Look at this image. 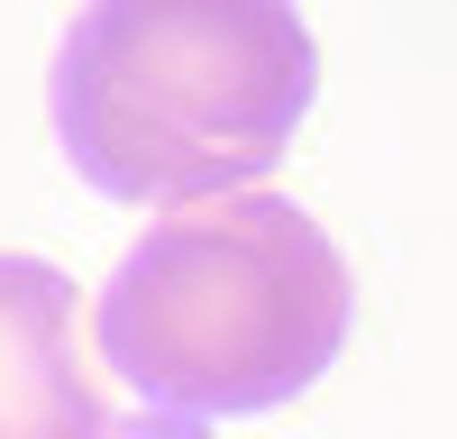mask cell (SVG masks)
Here are the masks:
<instances>
[{
	"mask_svg": "<svg viewBox=\"0 0 457 439\" xmlns=\"http://www.w3.org/2000/svg\"><path fill=\"white\" fill-rule=\"evenodd\" d=\"M0 439H202L193 421L129 430L83 348V284L46 256H0Z\"/></svg>",
	"mask_w": 457,
	"mask_h": 439,
	"instance_id": "obj_3",
	"label": "cell"
},
{
	"mask_svg": "<svg viewBox=\"0 0 457 439\" xmlns=\"http://www.w3.org/2000/svg\"><path fill=\"white\" fill-rule=\"evenodd\" d=\"M357 284L329 229L284 193H238L156 220L110 275L92 339L165 421H247L312 393L348 348Z\"/></svg>",
	"mask_w": 457,
	"mask_h": 439,
	"instance_id": "obj_2",
	"label": "cell"
},
{
	"mask_svg": "<svg viewBox=\"0 0 457 439\" xmlns=\"http://www.w3.org/2000/svg\"><path fill=\"white\" fill-rule=\"evenodd\" d=\"M320 46L284 0H101L55 46V137L110 202H238L284 165Z\"/></svg>",
	"mask_w": 457,
	"mask_h": 439,
	"instance_id": "obj_1",
	"label": "cell"
}]
</instances>
